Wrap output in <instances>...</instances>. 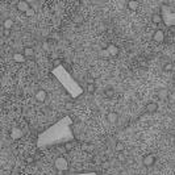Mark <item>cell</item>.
<instances>
[{
  "instance_id": "obj_1",
  "label": "cell",
  "mask_w": 175,
  "mask_h": 175,
  "mask_svg": "<svg viewBox=\"0 0 175 175\" xmlns=\"http://www.w3.org/2000/svg\"><path fill=\"white\" fill-rule=\"evenodd\" d=\"M72 120L70 116H65L54 122L51 127L41 132L37 137V148L46 149L57 145L71 142L74 140V132H72Z\"/></svg>"
},
{
  "instance_id": "obj_2",
  "label": "cell",
  "mask_w": 175,
  "mask_h": 175,
  "mask_svg": "<svg viewBox=\"0 0 175 175\" xmlns=\"http://www.w3.org/2000/svg\"><path fill=\"white\" fill-rule=\"evenodd\" d=\"M51 74H53L54 78L61 83V86L65 88V91H66L72 99L79 98V96L83 93L82 86L71 77V74H70L62 65H58V66L54 67Z\"/></svg>"
},
{
  "instance_id": "obj_3",
  "label": "cell",
  "mask_w": 175,
  "mask_h": 175,
  "mask_svg": "<svg viewBox=\"0 0 175 175\" xmlns=\"http://www.w3.org/2000/svg\"><path fill=\"white\" fill-rule=\"evenodd\" d=\"M161 19L162 22L167 27H175V7L170 4H162L161 6Z\"/></svg>"
},
{
  "instance_id": "obj_4",
  "label": "cell",
  "mask_w": 175,
  "mask_h": 175,
  "mask_svg": "<svg viewBox=\"0 0 175 175\" xmlns=\"http://www.w3.org/2000/svg\"><path fill=\"white\" fill-rule=\"evenodd\" d=\"M54 166L58 171H66L69 169V162L65 157H58V158L54 161Z\"/></svg>"
},
{
  "instance_id": "obj_5",
  "label": "cell",
  "mask_w": 175,
  "mask_h": 175,
  "mask_svg": "<svg viewBox=\"0 0 175 175\" xmlns=\"http://www.w3.org/2000/svg\"><path fill=\"white\" fill-rule=\"evenodd\" d=\"M22 134H24V133H22V130L20 129V128H17V127H13L11 129V133H9V136H11V138L12 140H20V138L22 137Z\"/></svg>"
},
{
  "instance_id": "obj_6",
  "label": "cell",
  "mask_w": 175,
  "mask_h": 175,
  "mask_svg": "<svg viewBox=\"0 0 175 175\" xmlns=\"http://www.w3.org/2000/svg\"><path fill=\"white\" fill-rule=\"evenodd\" d=\"M142 163H143V166H146V167H151L155 163V157H154L153 154H148V155H145L142 158Z\"/></svg>"
},
{
  "instance_id": "obj_7",
  "label": "cell",
  "mask_w": 175,
  "mask_h": 175,
  "mask_svg": "<svg viewBox=\"0 0 175 175\" xmlns=\"http://www.w3.org/2000/svg\"><path fill=\"white\" fill-rule=\"evenodd\" d=\"M153 40H154V42H157V44L163 42L164 41V32L163 30H161V29L155 30L154 34H153Z\"/></svg>"
},
{
  "instance_id": "obj_8",
  "label": "cell",
  "mask_w": 175,
  "mask_h": 175,
  "mask_svg": "<svg viewBox=\"0 0 175 175\" xmlns=\"http://www.w3.org/2000/svg\"><path fill=\"white\" fill-rule=\"evenodd\" d=\"M105 50H107V53H108L109 57H116L117 54H119V48H117L115 44H109V45L105 48Z\"/></svg>"
},
{
  "instance_id": "obj_9",
  "label": "cell",
  "mask_w": 175,
  "mask_h": 175,
  "mask_svg": "<svg viewBox=\"0 0 175 175\" xmlns=\"http://www.w3.org/2000/svg\"><path fill=\"white\" fill-rule=\"evenodd\" d=\"M34 98L38 103H44V101L46 100V98H48V92H46L45 90H38L37 92H36Z\"/></svg>"
},
{
  "instance_id": "obj_10",
  "label": "cell",
  "mask_w": 175,
  "mask_h": 175,
  "mask_svg": "<svg viewBox=\"0 0 175 175\" xmlns=\"http://www.w3.org/2000/svg\"><path fill=\"white\" fill-rule=\"evenodd\" d=\"M30 8V6H29V3H28V1H25V0H21V1H19V3H17V9H19L20 12H27L28 9Z\"/></svg>"
},
{
  "instance_id": "obj_11",
  "label": "cell",
  "mask_w": 175,
  "mask_h": 175,
  "mask_svg": "<svg viewBox=\"0 0 175 175\" xmlns=\"http://www.w3.org/2000/svg\"><path fill=\"white\" fill-rule=\"evenodd\" d=\"M107 120H108L109 124H116V122L119 121V115H117L116 112H108Z\"/></svg>"
},
{
  "instance_id": "obj_12",
  "label": "cell",
  "mask_w": 175,
  "mask_h": 175,
  "mask_svg": "<svg viewBox=\"0 0 175 175\" xmlns=\"http://www.w3.org/2000/svg\"><path fill=\"white\" fill-rule=\"evenodd\" d=\"M146 112H149V113H154V112H157V109H158V104L155 103V101H150V103L146 104Z\"/></svg>"
},
{
  "instance_id": "obj_13",
  "label": "cell",
  "mask_w": 175,
  "mask_h": 175,
  "mask_svg": "<svg viewBox=\"0 0 175 175\" xmlns=\"http://www.w3.org/2000/svg\"><path fill=\"white\" fill-rule=\"evenodd\" d=\"M22 54H24L25 58H33V57H34V49L30 48V46H28V48L24 49Z\"/></svg>"
},
{
  "instance_id": "obj_14",
  "label": "cell",
  "mask_w": 175,
  "mask_h": 175,
  "mask_svg": "<svg viewBox=\"0 0 175 175\" xmlns=\"http://www.w3.org/2000/svg\"><path fill=\"white\" fill-rule=\"evenodd\" d=\"M13 61L17 62V63H24V62L27 61V58L24 57L22 53H15L13 54Z\"/></svg>"
},
{
  "instance_id": "obj_15",
  "label": "cell",
  "mask_w": 175,
  "mask_h": 175,
  "mask_svg": "<svg viewBox=\"0 0 175 175\" xmlns=\"http://www.w3.org/2000/svg\"><path fill=\"white\" fill-rule=\"evenodd\" d=\"M138 7H140V3L136 1V0H129V1H128V8H129V11H137Z\"/></svg>"
},
{
  "instance_id": "obj_16",
  "label": "cell",
  "mask_w": 175,
  "mask_h": 175,
  "mask_svg": "<svg viewBox=\"0 0 175 175\" xmlns=\"http://www.w3.org/2000/svg\"><path fill=\"white\" fill-rule=\"evenodd\" d=\"M3 27H4V29H6V30H9L12 27H13V20H12V19L4 20V21H3Z\"/></svg>"
},
{
  "instance_id": "obj_17",
  "label": "cell",
  "mask_w": 175,
  "mask_h": 175,
  "mask_svg": "<svg viewBox=\"0 0 175 175\" xmlns=\"http://www.w3.org/2000/svg\"><path fill=\"white\" fill-rule=\"evenodd\" d=\"M151 21H153L154 24H159V22H162L161 15H159V13H154V15H153V17H151Z\"/></svg>"
},
{
  "instance_id": "obj_18",
  "label": "cell",
  "mask_w": 175,
  "mask_h": 175,
  "mask_svg": "<svg viewBox=\"0 0 175 175\" xmlns=\"http://www.w3.org/2000/svg\"><path fill=\"white\" fill-rule=\"evenodd\" d=\"M158 98H159V99H166V98H169V92H167L166 90H159V91H158Z\"/></svg>"
},
{
  "instance_id": "obj_19",
  "label": "cell",
  "mask_w": 175,
  "mask_h": 175,
  "mask_svg": "<svg viewBox=\"0 0 175 175\" xmlns=\"http://www.w3.org/2000/svg\"><path fill=\"white\" fill-rule=\"evenodd\" d=\"M115 148H116V150H117V151H122V150H124V143L120 142V141H119V142H116Z\"/></svg>"
},
{
  "instance_id": "obj_20",
  "label": "cell",
  "mask_w": 175,
  "mask_h": 175,
  "mask_svg": "<svg viewBox=\"0 0 175 175\" xmlns=\"http://www.w3.org/2000/svg\"><path fill=\"white\" fill-rule=\"evenodd\" d=\"M34 13H36V11H34V9H33V8H29L27 12H25V15H27L28 17H32V16H34Z\"/></svg>"
},
{
  "instance_id": "obj_21",
  "label": "cell",
  "mask_w": 175,
  "mask_h": 175,
  "mask_svg": "<svg viewBox=\"0 0 175 175\" xmlns=\"http://www.w3.org/2000/svg\"><path fill=\"white\" fill-rule=\"evenodd\" d=\"M113 93H115L113 88H107V90H105V96H108V98L113 96Z\"/></svg>"
},
{
  "instance_id": "obj_22",
  "label": "cell",
  "mask_w": 175,
  "mask_h": 175,
  "mask_svg": "<svg viewBox=\"0 0 175 175\" xmlns=\"http://www.w3.org/2000/svg\"><path fill=\"white\" fill-rule=\"evenodd\" d=\"M87 91L88 92H91V93L95 92V84H93V83H90V84L87 86Z\"/></svg>"
},
{
  "instance_id": "obj_23",
  "label": "cell",
  "mask_w": 175,
  "mask_h": 175,
  "mask_svg": "<svg viewBox=\"0 0 175 175\" xmlns=\"http://www.w3.org/2000/svg\"><path fill=\"white\" fill-rule=\"evenodd\" d=\"M172 70V65L171 63H166L164 65V71H171Z\"/></svg>"
},
{
  "instance_id": "obj_24",
  "label": "cell",
  "mask_w": 175,
  "mask_h": 175,
  "mask_svg": "<svg viewBox=\"0 0 175 175\" xmlns=\"http://www.w3.org/2000/svg\"><path fill=\"white\" fill-rule=\"evenodd\" d=\"M42 48L45 49V50H49V42L48 41H45V42H44V45H42Z\"/></svg>"
},
{
  "instance_id": "obj_25",
  "label": "cell",
  "mask_w": 175,
  "mask_h": 175,
  "mask_svg": "<svg viewBox=\"0 0 175 175\" xmlns=\"http://www.w3.org/2000/svg\"><path fill=\"white\" fill-rule=\"evenodd\" d=\"M67 175H98L95 172H88V174H67Z\"/></svg>"
},
{
  "instance_id": "obj_26",
  "label": "cell",
  "mask_w": 175,
  "mask_h": 175,
  "mask_svg": "<svg viewBox=\"0 0 175 175\" xmlns=\"http://www.w3.org/2000/svg\"><path fill=\"white\" fill-rule=\"evenodd\" d=\"M108 166H109L108 162H103V163H101V167H103V169H108Z\"/></svg>"
},
{
  "instance_id": "obj_27",
  "label": "cell",
  "mask_w": 175,
  "mask_h": 175,
  "mask_svg": "<svg viewBox=\"0 0 175 175\" xmlns=\"http://www.w3.org/2000/svg\"><path fill=\"white\" fill-rule=\"evenodd\" d=\"M33 161H34V159H33L32 157H28L27 158V163H33Z\"/></svg>"
},
{
  "instance_id": "obj_28",
  "label": "cell",
  "mask_w": 175,
  "mask_h": 175,
  "mask_svg": "<svg viewBox=\"0 0 175 175\" xmlns=\"http://www.w3.org/2000/svg\"><path fill=\"white\" fill-rule=\"evenodd\" d=\"M91 77H92V78H93V79H96V78H98V77H99V75H98V74H96V72H95V71H91Z\"/></svg>"
},
{
  "instance_id": "obj_29",
  "label": "cell",
  "mask_w": 175,
  "mask_h": 175,
  "mask_svg": "<svg viewBox=\"0 0 175 175\" xmlns=\"http://www.w3.org/2000/svg\"><path fill=\"white\" fill-rule=\"evenodd\" d=\"M4 36H9V30H4Z\"/></svg>"
}]
</instances>
